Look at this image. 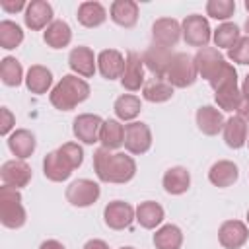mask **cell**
Masks as SVG:
<instances>
[{
    "instance_id": "cell-1",
    "label": "cell",
    "mask_w": 249,
    "mask_h": 249,
    "mask_svg": "<svg viewBox=\"0 0 249 249\" xmlns=\"http://www.w3.org/2000/svg\"><path fill=\"white\" fill-rule=\"evenodd\" d=\"M93 169L103 183H128L136 175V161L124 152H111L107 148H97L93 154Z\"/></svg>"
},
{
    "instance_id": "cell-2",
    "label": "cell",
    "mask_w": 249,
    "mask_h": 249,
    "mask_svg": "<svg viewBox=\"0 0 249 249\" xmlns=\"http://www.w3.org/2000/svg\"><path fill=\"white\" fill-rule=\"evenodd\" d=\"M88 97H89L88 82L74 74L62 76L60 82L51 89V95H49L53 107L58 111H72L78 103L86 101Z\"/></svg>"
},
{
    "instance_id": "cell-3",
    "label": "cell",
    "mask_w": 249,
    "mask_h": 249,
    "mask_svg": "<svg viewBox=\"0 0 249 249\" xmlns=\"http://www.w3.org/2000/svg\"><path fill=\"white\" fill-rule=\"evenodd\" d=\"M0 222L4 228L18 230L25 224V208L21 204V195L14 187H0Z\"/></svg>"
},
{
    "instance_id": "cell-4",
    "label": "cell",
    "mask_w": 249,
    "mask_h": 249,
    "mask_svg": "<svg viewBox=\"0 0 249 249\" xmlns=\"http://www.w3.org/2000/svg\"><path fill=\"white\" fill-rule=\"evenodd\" d=\"M196 64H195V56L187 54V53H175L171 58V64L167 68L165 80L173 86V88H189L196 82Z\"/></svg>"
},
{
    "instance_id": "cell-5",
    "label": "cell",
    "mask_w": 249,
    "mask_h": 249,
    "mask_svg": "<svg viewBox=\"0 0 249 249\" xmlns=\"http://www.w3.org/2000/svg\"><path fill=\"white\" fill-rule=\"evenodd\" d=\"M181 35H183L187 45L202 49V47H208V43L212 39V29H210V23L204 16L193 14V16H187L183 19Z\"/></svg>"
},
{
    "instance_id": "cell-6",
    "label": "cell",
    "mask_w": 249,
    "mask_h": 249,
    "mask_svg": "<svg viewBox=\"0 0 249 249\" xmlns=\"http://www.w3.org/2000/svg\"><path fill=\"white\" fill-rule=\"evenodd\" d=\"M99 195H101V189L91 179H76L66 187V200L78 208L91 206L93 202H97Z\"/></svg>"
},
{
    "instance_id": "cell-7",
    "label": "cell",
    "mask_w": 249,
    "mask_h": 249,
    "mask_svg": "<svg viewBox=\"0 0 249 249\" xmlns=\"http://www.w3.org/2000/svg\"><path fill=\"white\" fill-rule=\"evenodd\" d=\"M195 64H196L198 76H202L204 80L210 82L212 78H216V76L224 70V66H226L228 62H226V58L222 56L220 49H216V47H202V49H198L196 54H195Z\"/></svg>"
},
{
    "instance_id": "cell-8",
    "label": "cell",
    "mask_w": 249,
    "mask_h": 249,
    "mask_svg": "<svg viewBox=\"0 0 249 249\" xmlns=\"http://www.w3.org/2000/svg\"><path fill=\"white\" fill-rule=\"evenodd\" d=\"M152 146V130L146 123L132 121L124 124V148L128 154L140 156L146 154Z\"/></svg>"
},
{
    "instance_id": "cell-9",
    "label": "cell",
    "mask_w": 249,
    "mask_h": 249,
    "mask_svg": "<svg viewBox=\"0 0 249 249\" xmlns=\"http://www.w3.org/2000/svg\"><path fill=\"white\" fill-rule=\"evenodd\" d=\"M136 218V208L124 200H113L103 208V220L105 226L111 230H124L132 224Z\"/></svg>"
},
{
    "instance_id": "cell-10",
    "label": "cell",
    "mask_w": 249,
    "mask_h": 249,
    "mask_svg": "<svg viewBox=\"0 0 249 249\" xmlns=\"http://www.w3.org/2000/svg\"><path fill=\"white\" fill-rule=\"evenodd\" d=\"M144 60L138 53L128 51L124 56V70L121 76V84L124 89L128 91H138L140 88H144Z\"/></svg>"
},
{
    "instance_id": "cell-11",
    "label": "cell",
    "mask_w": 249,
    "mask_h": 249,
    "mask_svg": "<svg viewBox=\"0 0 249 249\" xmlns=\"http://www.w3.org/2000/svg\"><path fill=\"white\" fill-rule=\"evenodd\" d=\"M249 239V228L241 220H226L218 230V241L224 249H239Z\"/></svg>"
},
{
    "instance_id": "cell-12",
    "label": "cell",
    "mask_w": 249,
    "mask_h": 249,
    "mask_svg": "<svg viewBox=\"0 0 249 249\" xmlns=\"http://www.w3.org/2000/svg\"><path fill=\"white\" fill-rule=\"evenodd\" d=\"M103 119L93 113H82L72 123V132L78 140L84 144H95L99 142V130H101Z\"/></svg>"
},
{
    "instance_id": "cell-13",
    "label": "cell",
    "mask_w": 249,
    "mask_h": 249,
    "mask_svg": "<svg viewBox=\"0 0 249 249\" xmlns=\"http://www.w3.org/2000/svg\"><path fill=\"white\" fill-rule=\"evenodd\" d=\"M0 177L2 183L14 189L27 187L31 181V167L25 163V160H8L0 167Z\"/></svg>"
},
{
    "instance_id": "cell-14",
    "label": "cell",
    "mask_w": 249,
    "mask_h": 249,
    "mask_svg": "<svg viewBox=\"0 0 249 249\" xmlns=\"http://www.w3.org/2000/svg\"><path fill=\"white\" fill-rule=\"evenodd\" d=\"M173 54L175 53H171V49H165V47L154 43L144 51L142 60H144V66L154 74V78H165Z\"/></svg>"
},
{
    "instance_id": "cell-15",
    "label": "cell",
    "mask_w": 249,
    "mask_h": 249,
    "mask_svg": "<svg viewBox=\"0 0 249 249\" xmlns=\"http://www.w3.org/2000/svg\"><path fill=\"white\" fill-rule=\"evenodd\" d=\"M152 39L156 45L171 49L181 39V23L173 18H160L152 25Z\"/></svg>"
},
{
    "instance_id": "cell-16",
    "label": "cell",
    "mask_w": 249,
    "mask_h": 249,
    "mask_svg": "<svg viewBox=\"0 0 249 249\" xmlns=\"http://www.w3.org/2000/svg\"><path fill=\"white\" fill-rule=\"evenodd\" d=\"M23 19L31 31H41L53 23V6L47 0H31L25 8Z\"/></svg>"
},
{
    "instance_id": "cell-17",
    "label": "cell",
    "mask_w": 249,
    "mask_h": 249,
    "mask_svg": "<svg viewBox=\"0 0 249 249\" xmlns=\"http://www.w3.org/2000/svg\"><path fill=\"white\" fill-rule=\"evenodd\" d=\"M97 58L89 47H74L68 54V66L82 78H91L95 74Z\"/></svg>"
},
{
    "instance_id": "cell-18",
    "label": "cell",
    "mask_w": 249,
    "mask_h": 249,
    "mask_svg": "<svg viewBox=\"0 0 249 249\" xmlns=\"http://www.w3.org/2000/svg\"><path fill=\"white\" fill-rule=\"evenodd\" d=\"M195 119H196L198 130L206 136H216L226 124V119H224L222 111H218L212 105H202L200 109H196Z\"/></svg>"
},
{
    "instance_id": "cell-19",
    "label": "cell",
    "mask_w": 249,
    "mask_h": 249,
    "mask_svg": "<svg viewBox=\"0 0 249 249\" xmlns=\"http://www.w3.org/2000/svg\"><path fill=\"white\" fill-rule=\"evenodd\" d=\"M97 68L103 78L117 80L123 76L124 70V56L117 49H105L97 54Z\"/></svg>"
},
{
    "instance_id": "cell-20",
    "label": "cell",
    "mask_w": 249,
    "mask_h": 249,
    "mask_svg": "<svg viewBox=\"0 0 249 249\" xmlns=\"http://www.w3.org/2000/svg\"><path fill=\"white\" fill-rule=\"evenodd\" d=\"M37 140L35 134L29 132L27 128H18L8 136V148L16 156V160H25L35 152Z\"/></svg>"
},
{
    "instance_id": "cell-21",
    "label": "cell",
    "mask_w": 249,
    "mask_h": 249,
    "mask_svg": "<svg viewBox=\"0 0 249 249\" xmlns=\"http://www.w3.org/2000/svg\"><path fill=\"white\" fill-rule=\"evenodd\" d=\"M239 177V169L233 161L230 160H220L216 161L210 171H208V181L214 185V187H220V189H226V187H231Z\"/></svg>"
},
{
    "instance_id": "cell-22",
    "label": "cell",
    "mask_w": 249,
    "mask_h": 249,
    "mask_svg": "<svg viewBox=\"0 0 249 249\" xmlns=\"http://www.w3.org/2000/svg\"><path fill=\"white\" fill-rule=\"evenodd\" d=\"M111 19L121 27H134L138 21V4L134 0H115L109 8Z\"/></svg>"
},
{
    "instance_id": "cell-23",
    "label": "cell",
    "mask_w": 249,
    "mask_h": 249,
    "mask_svg": "<svg viewBox=\"0 0 249 249\" xmlns=\"http://www.w3.org/2000/svg\"><path fill=\"white\" fill-rule=\"evenodd\" d=\"M222 132H224L226 144H228L230 148H233V150H239V148H243V146L247 144V136H249L247 123H245L241 117H237V115H233V117H230V119L226 121Z\"/></svg>"
},
{
    "instance_id": "cell-24",
    "label": "cell",
    "mask_w": 249,
    "mask_h": 249,
    "mask_svg": "<svg viewBox=\"0 0 249 249\" xmlns=\"http://www.w3.org/2000/svg\"><path fill=\"white\" fill-rule=\"evenodd\" d=\"M72 167L60 158V154L54 150V152H49L43 160V173L49 181H54V183H62L66 181L70 175H72Z\"/></svg>"
},
{
    "instance_id": "cell-25",
    "label": "cell",
    "mask_w": 249,
    "mask_h": 249,
    "mask_svg": "<svg viewBox=\"0 0 249 249\" xmlns=\"http://www.w3.org/2000/svg\"><path fill=\"white\" fill-rule=\"evenodd\" d=\"M161 185H163L165 193H169V195H183L191 187V173L185 167H181V165L169 167L163 173Z\"/></svg>"
},
{
    "instance_id": "cell-26",
    "label": "cell",
    "mask_w": 249,
    "mask_h": 249,
    "mask_svg": "<svg viewBox=\"0 0 249 249\" xmlns=\"http://www.w3.org/2000/svg\"><path fill=\"white\" fill-rule=\"evenodd\" d=\"M163 218H165V212H163L161 204H158L154 200H144L136 206V218L134 220L146 230L158 228L163 222Z\"/></svg>"
},
{
    "instance_id": "cell-27",
    "label": "cell",
    "mask_w": 249,
    "mask_h": 249,
    "mask_svg": "<svg viewBox=\"0 0 249 249\" xmlns=\"http://www.w3.org/2000/svg\"><path fill=\"white\" fill-rule=\"evenodd\" d=\"M99 142H101V148L119 150L124 144V126L117 119L103 121L101 130H99Z\"/></svg>"
},
{
    "instance_id": "cell-28",
    "label": "cell",
    "mask_w": 249,
    "mask_h": 249,
    "mask_svg": "<svg viewBox=\"0 0 249 249\" xmlns=\"http://www.w3.org/2000/svg\"><path fill=\"white\" fill-rule=\"evenodd\" d=\"M25 86H27V89L31 93H37V95L47 93L49 88L53 86V74H51V70L45 68V66H41V64L29 66V70L25 74Z\"/></svg>"
},
{
    "instance_id": "cell-29",
    "label": "cell",
    "mask_w": 249,
    "mask_h": 249,
    "mask_svg": "<svg viewBox=\"0 0 249 249\" xmlns=\"http://www.w3.org/2000/svg\"><path fill=\"white\" fill-rule=\"evenodd\" d=\"M43 39L45 43L51 47V49H64L70 45L72 41V29L66 21L62 19H54L43 33Z\"/></svg>"
},
{
    "instance_id": "cell-30",
    "label": "cell",
    "mask_w": 249,
    "mask_h": 249,
    "mask_svg": "<svg viewBox=\"0 0 249 249\" xmlns=\"http://www.w3.org/2000/svg\"><path fill=\"white\" fill-rule=\"evenodd\" d=\"M107 19V10L103 8L101 2L89 0V2H82L78 8V21L84 27H99L103 21Z\"/></svg>"
},
{
    "instance_id": "cell-31",
    "label": "cell",
    "mask_w": 249,
    "mask_h": 249,
    "mask_svg": "<svg viewBox=\"0 0 249 249\" xmlns=\"http://www.w3.org/2000/svg\"><path fill=\"white\" fill-rule=\"evenodd\" d=\"M142 97L150 103H163L173 97V86L167 80L161 78H152L144 84L142 88Z\"/></svg>"
},
{
    "instance_id": "cell-32",
    "label": "cell",
    "mask_w": 249,
    "mask_h": 249,
    "mask_svg": "<svg viewBox=\"0 0 249 249\" xmlns=\"http://www.w3.org/2000/svg\"><path fill=\"white\" fill-rule=\"evenodd\" d=\"M183 245V231L175 224H165L154 233V247L156 249H181Z\"/></svg>"
},
{
    "instance_id": "cell-33",
    "label": "cell",
    "mask_w": 249,
    "mask_h": 249,
    "mask_svg": "<svg viewBox=\"0 0 249 249\" xmlns=\"http://www.w3.org/2000/svg\"><path fill=\"white\" fill-rule=\"evenodd\" d=\"M113 109H115L117 119L132 123L140 115V111H142V101H140V97H136L132 93H123V95H119L115 99Z\"/></svg>"
},
{
    "instance_id": "cell-34",
    "label": "cell",
    "mask_w": 249,
    "mask_h": 249,
    "mask_svg": "<svg viewBox=\"0 0 249 249\" xmlns=\"http://www.w3.org/2000/svg\"><path fill=\"white\" fill-rule=\"evenodd\" d=\"M214 99H216V103H218L220 109H224V111H228V113H233V111L239 109L241 99H243L241 88H239L237 84L226 86V88L214 91Z\"/></svg>"
},
{
    "instance_id": "cell-35",
    "label": "cell",
    "mask_w": 249,
    "mask_h": 249,
    "mask_svg": "<svg viewBox=\"0 0 249 249\" xmlns=\"http://www.w3.org/2000/svg\"><path fill=\"white\" fill-rule=\"evenodd\" d=\"M0 78L6 86L10 88H18L25 78H23V68L19 64L18 58L14 56H4L0 60Z\"/></svg>"
},
{
    "instance_id": "cell-36",
    "label": "cell",
    "mask_w": 249,
    "mask_h": 249,
    "mask_svg": "<svg viewBox=\"0 0 249 249\" xmlns=\"http://www.w3.org/2000/svg\"><path fill=\"white\" fill-rule=\"evenodd\" d=\"M239 27L235 25V23H231V21H224V23H220L216 29H214V33H212V39H214V45L218 47V49H231L237 41H239Z\"/></svg>"
},
{
    "instance_id": "cell-37",
    "label": "cell",
    "mask_w": 249,
    "mask_h": 249,
    "mask_svg": "<svg viewBox=\"0 0 249 249\" xmlns=\"http://www.w3.org/2000/svg\"><path fill=\"white\" fill-rule=\"evenodd\" d=\"M23 41V31L16 21L10 19H2L0 21V47L6 51H12L16 47H19Z\"/></svg>"
},
{
    "instance_id": "cell-38",
    "label": "cell",
    "mask_w": 249,
    "mask_h": 249,
    "mask_svg": "<svg viewBox=\"0 0 249 249\" xmlns=\"http://www.w3.org/2000/svg\"><path fill=\"white\" fill-rule=\"evenodd\" d=\"M235 12V2L233 0H208L206 2V14L214 19L226 21L233 16Z\"/></svg>"
},
{
    "instance_id": "cell-39",
    "label": "cell",
    "mask_w": 249,
    "mask_h": 249,
    "mask_svg": "<svg viewBox=\"0 0 249 249\" xmlns=\"http://www.w3.org/2000/svg\"><path fill=\"white\" fill-rule=\"evenodd\" d=\"M56 152L60 154V158H62L72 169L80 167L82 161H84V150H82V146H78L76 142H66V144H62Z\"/></svg>"
},
{
    "instance_id": "cell-40",
    "label": "cell",
    "mask_w": 249,
    "mask_h": 249,
    "mask_svg": "<svg viewBox=\"0 0 249 249\" xmlns=\"http://www.w3.org/2000/svg\"><path fill=\"white\" fill-rule=\"evenodd\" d=\"M210 88L214 89V91H218V89H222V88H226V86H231V84H237V72H235V68H233V64H226L224 66V70L216 76V78H212L210 82Z\"/></svg>"
},
{
    "instance_id": "cell-41",
    "label": "cell",
    "mask_w": 249,
    "mask_h": 249,
    "mask_svg": "<svg viewBox=\"0 0 249 249\" xmlns=\"http://www.w3.org/2000/svg\"><path fill=\"white\" fill-rule=\"evenodd\" d=\"M228 58L237 64H249V37H239V41L228 51Z\"/></svg>"
},
{
    "instance_id": "cell-42",
    "label": "cell",
    "mask_w": 249,
    "mask_h": 249,
    "mask_svg": "<svg viewBox=\"0 0 249 249\" xmlns=\"http://www.w3.org/2000/svg\"><path fill=\"white\" fill-rule=\"evenodd\" d=\"M14 124H16V119H14L12 111L8 107H2L0 109V134L2 136L10 134V130L14 128Z\"/></svg>"
},
{
    "instance_id": "cell-43",
    "label": "cell",
    "mask_w": 249,
    "mask_h": 249,
    "mask_svg": "<svg viewBox=\"0 0 249 249\" xmlns=\"http://www.w3.org/2000/svg\"><path fill=\"white\" fill-rule=\"evenodd\" d=\"M2 10L8 12V14H16V12H21L23 8H27V4L23 0H2L0 2Z\"/></svg>"
},
{
    "instance_id": "cell-44",
    "label": "cell",
    "mask_w": 249,
    "mask_h": 249,
    "mask_svg": "<svg viewBox=\"0 0 249 249\" xmlns=\"http://www.w3.org/2000/svg\"><path fill=\"white\" fill-rule=\"evenodd\" d=\"M237 117H241L247 124H249V99H241V105H239V109H237Z\"/></svg>"
},
{
    "instance_id": "cell-45",
    "label": "cell",
    "mask_w": 249,
    "mask_h": 249,
    "mask_svg": "<svg viewBox=\"0 0 249 249\" xmlns=\"http://www.w3.org/2000/svg\"><path fill=\"white\" fill-rule=\"evenodd\" d=\"M84 249H109V245L103 239H89V241H86Z\"/></svg>"
},
{
    "instance_id": "cell-46",
    "label": "cell",
    "mask_w": 249,
    "mask_h": 249,
    "mask_svg": "<svg viewBox=\"0 0 249 249\" xmlns=\"http://www.w3.org/2000/svg\"><path fill=\"white\" fill-rule=\"evenodd\" d=\"M39 249H66V247L60 241H56V239H47V241H43L39 245Z\"/></svg>"
},
{
    "instance_id": "cell-47",
    "label": "cell",
    "mask_w": 249,
    "mask_h": 249,
    "mask_svg": "<svg viewBox=\"0 0 249 249\" xmlns=\"http://www.w3.org/2000/svg\"><path fill=\"white\" fill-rule=\"evenodd\" d=\"M241 95H243L245 99H249V74L245 76V80H243V84H241Z\"/></svg>"
},
{
    "instance_id": "cell-48",
    "label": "cell",
    "mask_w": 249,
    "mask_h": 249,
    "mask_svg": "<svg viewBox=\"0 0 249 249\" xmlns=\"http://www.w3.org/2000/svg\"><path fill=\"white\" fill-rule=\"evenodd\" d=\"M245 31H247V37H249V18H247V21H245Z\"/></svg>"
},
{
    "instance_id": "cell-49",
    "label": "cell",
    "mask_w": 249,
    "mask_h": 249,
    "mask_svg": "<svg viewBox=\"0 0 249 249\" xmlns=\"http://www.w3.org/2000/svg\"><path fill=\"white\" fill-rule=\"evenodd\" d=\"M245 10L249 12V0H245Z\"/></svg>"
},
{
    "instance_id": "cell-50",
    "label": "cell",
    "mask_w": 249,
    "mask_h": 249,
    "mask_svg": "<svg viewBox=\"0 0 249 249\" xmlns=\"http://www.w3.org/2000/svg\"><path fill=\"white\" fill-rule=\"evenodd\" d=\"M121 249H134V247H121Z\"/></svg>"
},
{
    "instance_id": "cell-51",
    "label": "cell",
    "mask_w": 249,
    "mask_h": 249,
    "mask_svg": "<svg viewBox=\"0 0 249 249\" xmlns=\"http://www.w3.org/2000/svg\"><path fill=\"white\" fill-rule=\"evenodd\" d=\"M247 224H249V210H247Z\"/></svg>"
},
{
    "instance_id": "cell-52",
    "label": "cell",
    "mask_w": 249,
    "mask_h": 249,
    "mask_svg": "<svg viewBox=\"0 0 249 249\" xmlns=\"http://www.w3.org/2000/svg\"><path fill=\"white\" fill-rule=\"evenodd\" d=\"M247 144H249V136H247Z\"/></svg>"
}]
</instances>
